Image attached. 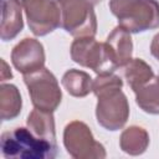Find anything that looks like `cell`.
Segmentation results:
<instances>
[{"label": "cell", "mask_w": 159, "mask_h": 159, "mask_svg": "<svg viewBox=\"0 0 159 159\" xmlns=\"http://www.w3.org/2000/svg\"><path fill=\"white\" fill-rule=\"evenodd\" d=\"M0 148L6 159H53L58 152L56 143L41 139L24 127L4 132Z\"/></svg>", "instance_id": "1"}, {"label": "cell", "mask_w": 159, "mask_h": 159, "mask_svg": "<svg viewBox=\"0 0 159 159\" xmlns=\"http://www.w3.org/2000/svg\"><path fill=\"white\" fill-rule=\"evenodd\" d=\"M109 10L118 25L130 34L159 27V2L157 0H109Z\"/></svg>", "instance_id": "2"}, {"label": "cell", "mask_w": 159, "mask_h": 159, "mask_svg": "<svg viewBox=\"0 0 159 159\" xmlns=\"http://www.w3.org/2000/svg\"><path fill=\"white\" fill-rule=\"evenodd\" d=\"M61 21L60 27L73 37H94L97 34V16L94 6L87 0H56Z\"/></svg>", "instance_id": "3"}, {"label": "cell", "mask_w": 159, "mask_h": 159, "mask_svg": "<svg viewBox=\"0 0 159 159\" xmlns=\"http://www.w3.org/2000/svg\"><path fill=\"white\" fill-rule=\"evenodd\" d=\"M24 82L27 87L31 103L35 108L55 112L62 99V92L55 75L42 67L37 71L24 75Z\"/></svg>", "instance_id": "4"}, {"label": "cell", "mask_w": 159, "mask_h": 159, "mask_svg": "<svg viewBox=\"0 0 159 159\" xmlns=\"http://www.w3.org/2000/svg\"><path fill=\"white\" fill-rule=\"evenodd\" d=\"M70 53L73 62L91 68L97 75L112 73L118 68L106 43L97 41L94 37H76L71 45Z\"/></svg>", "instance_id": "5"}, {"label": "cell", "mask_w": 159, "mask_h": 159, "mask_svg": "<svg viewBox=\"0 0 159 159\" xmlns=\"http://www.w3.org/2000/svg\"><path fill=\"white\" fill-rule=\"evenodd\" d=\"M63 145L75 159H103L106 148L97 142L89 127L81 120L70 122L63 129Z\"/></svg>", "instance_id": "6"}, {"label": "cell", "mask_w": 159, "mask_h": 159, "mask_svg": "<svg viewBox=\"0 0 159 159\" xmlns=\"http://www.w3.org/2000/svg\"><path fill=\"white\" fill-rule=\"evenodd\" d=\"M97 98L96 118L98 124L111 132L122 129L129 118V103L122 88L103 92Z\"/></svg>", "instance_id": "7"}, {"label": "cell", "mask_w": 159, "mask_h": 159, "mask_svg": "<svg viewBox=\"0 0 159 159\" xmlns=\"http://www.w3.org/2000/svg\"><path fill=\"white\" fill-rule=\"evenodd\" d=\"M26 15L31 32L46 36L60 26L61 12L56 0H17Z\"/></svg>", "instance_id": "8"}, {"label": "cell", "mask_w": 159, "mask_h": 159, "mask_svg": "<svg viewBox=\"0 0 159 159\" xmlns=\"http://www.w3.org/2000/svg\"><path fill=\"white\" fill-rule=\"evenodd\" d=\"M45 50L42 43L32 37L22 39L11 51L12 66L22 75L45 67Z\"/></svg>", "instance_id": "9"}, {"label": "cell", "mask_w": 159, "mask_h": 159, "mask_svg": "<svg viewBox=\"0 0 159 159\" xmlns=\"http://www.w3.org/2000/svg\"><path fill=\"white\" fill-rule=\"evenodd\" d=\"M107 50L118 68H122L127 62L132 60L133 53V41L130 32L119 25L112 30V32L106 39Z\"/></svg>", "instance_id": "10"}, {"label": "cell", "mask_w": 159, "mask_h": 159, "mask_svg": "<svg viewBox=\"0 0 159 159\" xmlns=\"http://www.w3.org/2000/svg\"><path fill=\"white\" fill-rule=\"evenodd\" d=\"M24 29L22 6L17 0H1L0 37L4 42L14 40Z\"/></svg>", "instance_id": "11"}, {"label": "cell", "mask_w": 159, "mask_h": 159, "mask_svg": "<svg viewBox=\"0 0 159 159\" xmlns=\"http://www.w3.org/2000/svg\"><path fill=\"white\" fill-rule=\"evenodd\" d=\"M150 138L147 129L139 125H130L124 129L119 137V147L122 152L129 155L143 154L149 145Z\"/></svg>", "instance_id": "12"}, {"label": "cell", "mask_w": 159, "mask_h": 159, "mask_svg": "<svg viewBox=\"0 0 159 159\" xmlns=\"http://www.w3.org/2000/svg\"><path fill=\"white\" fill-rule=\"evenodd\" d=\"M26 125L36 137L51 143H56L55 118L52 112H46L37 108L32 109L27 117Z\"/></svg>", "instance_id": "13"}, {"label": "cell", "mask_w": 159, "mask_h": 159, "mask_svg": "<svg viewBox=\"0 0 159 159\" xmlns=\"http://www.w3.org/2000/svg\"><path fill=\"white\" fill-rule=\"evenodd\" d=\"M123 77L133 92L155 78L152 67L142 58H132L122 67Z\"/></svg>", "instance_id": "14"}, {"label": "cell", "mask_w": 159, "mask_h": 159, "mask_svg": "<svg viewBox=\"0 0 159 159\" xmlns=\"http://www.w3.org/2000/svg\"><path fill=\"white\" fill-rule=\"evenodd\" d=\"M22 107L20 91L15 84L1 83L0 86V117L2 120L15 119Z\"/></svg>", "instance_id": "15"}, {"label": "cell", "mask_w": 159, "mask_h": 159, "mask_svg": "<svg viewBox=\"0 0 159 159\" xmlns=\"http://www.w3.org/2000/svg\"><path fill=\"white\" fill-rule=\"evenodd\" d=\"M92 82L93 80L87 72L76 68L66 71L61 80V83L67 93L77 98L86 97L89 92H92Z\"/></svg>", "instance_id": "16"}, {"label": "cell", "mask_w": 159, "mask_h": 159, "mask_svg": "<svg viewBox=\"0 0 159 159\" xmlns=\"http://www.w3.org/2000/svg\"><path fill=\"white\" fill-rule=\"evenodd\" d=\"M135 103L148 114H159V81L158 77L134 92Z\"/></svg>", "instance_id": "17"}, {"label": "cell", "mask_w": 159, "mask_h": 159, "mask_svg": "<svg viewBox=\"0 0 159 159\" xmlns=\"http://www.w3.org/2000/svg\"><path fill=\"white\" fill-rule=\"evenodd\" d=\"M122 87H123L122 78L119 76L114 75L113 72L97 75V77L92 82V92L94 93L96 97L103 92L116 89V88H122Z\"/></svg>", "instance_id": "18"}, {"label": "cell", "mask_w": 159, "mask_h": 159, "mask_svg": "<svg viewBox=\"0 0 159 159\" xmlns=\"http://www.w3.org/2000/svg\"><path fill=\"white\" fill-rule=\"evenodd\" d=\"M150 53L152 56L159 61V32L153 37L152 43H150Z\"/></svg>", "instance_id": "19"}, {"label": "cell", "mask_w": 159, "mask_h": 159, "mask_svg": "<svg viewBox=\"0 0 159 159\" xmlns=\"http://www.w3.org/2000/svg\"><path fill=\"white\" fill-rule=\"evenodd\" d=\"M1 63H2V70H1V82H4V81H6V80L12 78V73H11V70L9 68L7 63L5 62V60H1Z\"/></svg>", "instance_id": "20"}, {"label": "cell", "mask_w": 159, "mask_h": 159, "mask_svg": "<svg viewBox=\"0 0 159 159\" xmlns=\"http://www.w3.org/2000/svg\"><path fill=\"white\" fill-rule=\"evenodd\" d=\"M87 1H88V2H91L93 6H96V5H98V4H99L102 0H87Z\"/></svg>", "instance_id": "21"}, {"label": "cell", "mask_w": 159, "mask_h": 159, "mask_svg": "<svg viewBox=\"0 0 159 159\" xmlns=\"http://www.w3.org/2000/svg\"><path fill=\"white\" fill-rule=\"evenodd\" d=\"M158 81H159V76H158Z\"/></svg>", "instance_id": "22"}]
</instances>
